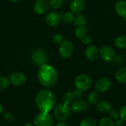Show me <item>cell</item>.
<instances>
[{
	"instance_id": "6da1fadb",
	"label": "cell",
	"mask_w": 126,
	"mask_h": 126,
	"mask_svg": "<svg viewBox=\"0 0 126 126\" xmlns=\"http://www.w3.org/2000/svg\"><path fill=\"white\" fill-rule=\"evenodd\" d=\"M35 102L41 113L48 114L55 106L56 99L55 95L51 91L43 89L37 94Z\"/></svg>"
},
{
	"instance_id": "52a82bcc",
	"label": "cell",
	"mask_w": 126,
	"mask_h": 126,
	"mask_svg": "<svg viewBox=\"0 0 126 126\" xmlns=\"http://www.w3.org/2000/svg\"><path fill=\"white\" fill-rule=\"evenodd\" d=\"M31 59L35 64L40 66L44 65L48 60L46 52L41 49L35 50L31 55Z\"/></svg>"
},
{
	"instance_id": "ac0fdd59",
	"label": "cell",
	"mask_w": 126,
	"mask_h": 126,
	"mask_svg": "<svg viewBox=\"0 0 126 126\" xmlns=\"http://www.w3.org/2000/svg\"><path fill=\"white\" fill-rule=\"evenodd\" d=\"M96 108L101 113H107L111 110V105L107 101L102 100L96 103Z\"/></svg>"
},
{
	"instance_id": "5b68a950",
	"label": "cell",
	"mask_w": 126,
	"mask_h": 126,
	"mask_svg": "<svg viewBox=\"0 0 126 126\" xmlns=\"http://www.w3.org/2000/svg\"><path fill=\"white\" fill-rule=\"evenodd\" d=\"M74 46L71 42L68 40L63 41L59 48V54L63 59H68L72 54Z\"/></svg>"
},
{
	"instance_id": "f35d334b",
	"label": "cell",
	"mask_w": 126,
	"mask_h": 126,
	"mask_svg": "<svg viewBox=\"0 0 126 126\" xmlns=\"http://www.w3.org/2000/svg\"><path fill=\"white\" fill-rule=\"evenodd\" d=\"M64 1H71V0H64Z\"/></svg>"
},
{
	"instance_id": "d4e9b609",
	"label": "cell",
	"mask_w": 126,
	"mask_h": 126,
	"mask_svg": "<svg viewBox=\"0 0 126 126\" xmlns=\"http://www.w3.org/2000/svg\"><path fill=\"white\" fill-rule=\"evenodd\" d=\"M100 126H116L113 119L111 118H102L100 122Z\"/></svg>"
},
{
	"instance_id": "ab89813d",
	"label": "cell",
	"mask_w": 126,
	"mask_h": 126,
	"mask_svg": "<svg viewBox=\"0 0 126 126\" xmlns=\"http://www.w3.org/2000/svg\"></svg>"
},
{
	"instance_id": "74e56055",
	"label": "cell",
	"mask_w": 126,
	"mask_h": 126,
	"mask_svg": "<svg viewBox=\"0 0 126 126\" xmlns=\"http://www.w3.org/2000/svg\"><path fill=\"white\" fill-rule=\"evenodd\" d=\"M2 105L0 104V114L2 113Z\"/></svg>"
},
{
	"instance_id": "d6a6232c",
	"label": "cell",
	"mask_w": 126,
	"mask_h": 126,
	"mask_svg": "<svg viewBox=\"0 0 126 126\" xmlns=\"http://www.w3.org/2000/svg\"><path fill=\"white\" fill-rule=\"evenodd\" d=\"M72 94L73 96H74V98H80V97L82 96V91L76 89L75 90H74V91H73V92H72Z\"/></svg>"
},
{
	"instance_id": "9a60e30c",
	"label": "cell",
	"mask_w": 126,
	"mask_h": 126,
	"mask_svg": "<svg viewBox=\"0 0 126 126\" xmlns=\"http://www.w3.org/2000/svg\"><path fill=\"white\" fill-rule=\"evenodd\" d=\"M85 7L84 0H72L70 4V9L74 14L80 13Z\"/></svg>"
},
{
	"instance_id": "4316f807",
	"label": "cell",
	"mask_w": 126,
	"mask_h": 126,
	"mask_svg": "<svg viewBox=\"0 0 126 126\" xmlns=\"http://www.w3.org/2000/svg\"><path fill=\"white\" fill-rule=\"evenodd\" d=\"M63 0H49V6L54 9H58L61 7L63 4Z\"/></svg>"
},
{
	"instance_id": "7a4b0ae2",
	"label": "cell",
	"mask_w": 126,
	"mask_h": 126,
	"mask_svg": "<svg viewBox=\"0 0 126 126\" xmlns=\"http://www.w3.org/2000/svg\"><path fill=\"white\" fill-rule=\"evenodd\" d=\"M37 78L40 83L46 88L53 87L58 79V73L53 66L42 65L37 73Z\"/></svg>"
},
{
	"instance_id": "f1b7e54d",
	"label": "cell",
	"mask_w": 126,
	"mask_h": 126,
	"mask_svg": "<svg viewBox=\"0 0 126 126\" xmlns=\"http://www.w3.org/2000/svg\"><path fill=\"white\" fill-rule=\"evenodd\" d=\"M53 41L56 44H61L63 42V36L61 34H59V33H57L55 34L53 36Z\"/></svg>"
},
{
	"instance_id": "30bf717a",
	"label": "cell",
	"mask_w": 126,
	"mask_h": 126,
	"mask_svg": "<svg viewBox=\"0 0 126 126\" xmlns=\"http://www.w3.org/2000/svg\"><path fill=\"white\" fill-rule=\"evenodd\" d=\"M63 17L59 12H53L48 14L46 17V22L51 27H56L61 23Z\"/></svg>"
},
{
	"instance_id": "e0dca14e",
	"label": "cell",
	"mask_w": 126,
	"mask_h": 126,
	"mask_svg": "<svg viewBox=\"0 0 126 126\" xmlns=\"http://www.w3.org/2000/svg\"><path fill=\"white\" fill-rule=\"evenodd\" d=\"M115 78L119 83L126 84V66H123L116 71Z\"/></svg>"
},
{
	"instance_id": "5bb4252c",
	"label": "cell",
	"mask_w": 126,
	"mask_h": 126,
	"mask_svg": "<svg viewBox=\"0 0 126 126\" xmlns=\"http://www.w3.org/2000/svg\"><path fill=\"white\" fill-rule=\"evenodd\" d=\"M88 107V102L84 99H78L71 103V109L75 113H80L85 110Z\"/></svg>"
},
{
	"instance_id": "83f0119b",
	"label": "cell",
	"mask_w": 126,
	"mask_h": 126,
	"mask_svg": "<svg viewBox=\"0 0 126 126\" xmlns=\"http://www.w3.org/2000/svg\"><path fill=\"white\" fill-rule=\"evenodd\" d=\"M74 96L72 94V93H70V92H67V93H66L64 96H63V103H65V104L67 105L71 104L73 102V101H74Z\"/></svg>"
},
{
	"instance_id": "ba28073f",
	"label": "cell",
	"mask_w": 126,
	"mask_h": 126,
	"mask_svg": "<svg viewBox=\"0 0 126 126\" xmlns=\"http://www.w3.org/2000/svg\"><path fill=\"white\" fill-rule=\"evenodd\" d=\"M111 87V81L107 78L100 79L95 84V88L98 93H105Z\"/></svg>"
},
{
	"instance_id": "d590c367",
	"label": "cell",
	"mask_w": 126,
	"mask_h": 126,
	"mask_svg": "<svg viewBox=\"0 0 126 126\" xmlns=\"http://www.w3.org/2000/svg\"><path fill=\"white\" fill-rule=\"evenodd\" d=\"M23 126H32V124H31V123H26V124H25V125Z\"/></svg>"
},
{
	"instance_id": "7402d4cb",
	"label": "cell",
	"mask_w": 126,
	"mask_h": 126,
	"mask_svg": "<svg viewBox=\"0 0 126 126\" xmlns=\"http://www.w3.org/2000/svg\"><path fill=\"white\" fill-rule=\"evenodd\" d=\"M87 32V28L85 26H82V27H79L76 28L75 31V34L77 38H82L85 35H86V33Z\"/></svg>"
},
{
	"instance_id": "f546056e",
	"label": "cell",
	"mask_w": 126,
	"mask_h": 126,
	"mask_svg": "<svg viewBox=\"0 0 126 126\" xmlns=\"http://www.w3.org/2000/svg\"><path fill=\"white\" fill-rule=\"evenodd\" d=\"M81 41L85 45H90L92 43L93 40L90 36L85 35L82 38H81Z\"/></svg>"
},
{
	"instance_id": "484cf974",
	"label": "cell",
	"mask_w": 126,
	"mask_h": 126,
	"mask_svg": "<svg viewBox=\"0 0 126 126\" xmlns=\"http://www.w3.org/2000/svg\"><path fill=\"white\" fill-rule=\"evenodd\" d=\"M10 81L6 76H0V90L6 89L9 87Z\"/></svg>"
},
{
	"instance_id": "9c48e42d",
	"label": "cell",
	"mask_w": 126,
	"mask_h": 126,
	"mask_svg": "<svg viewBox=\"0 0 126 126\" xmlns=\"http://www.w3.org/2000/svg\"><path fill=\"white\" fill-rule=\"evenodd\" d=\"M100 55L101 59L106 62H112L115 58V52L112 47L109 46H103L100 50Z\"/></svg>"
},
{
	"instance_id": "3957f363",
	"label": "cell",
	"mask_w": 126,
	"mask_h": 126,
	"mask_svg": "<svg viewBox=\"0 0 126 126\" xmlns=\"http://www.w3.org/2000/svg\"><path fill=\"white\" fill-rule=\"evenodd\" d=\"M71 112L69 105L65 103H59L55 107L54 109V117L60 121H64L69 117Z\"/></svg>"
},
{
	"instance_id": "4fadbf2b",
	"label": "cell",
	"mask_w": 126,
	"mask_h": 126,
	"mask_svg": "<svg viewBox=\"0 0 126 126\" xmlns=\"http://www.w3.org/2000/svg\"><path fill=\"white\" fill-rule=\"evenodd\" d=\"M49 9V4L46 0H37L33 6L35 12L38 15L45 14Z\"/></svg>"
},
{
	"instance_id": "8d00e7d4",
	"label": "cell",
	"mask_w": 126,
	"mask_h": 126,
	"mask_svg": "<svg viewBox=\"0 0 126 126\" xmlns=\"http://www.w3.org/2000/svg\"><path fill=\"white\" fill-rule=\"evenodd\" d=\"M9 1L11 2H17V1H19V0H9Z\"/></svg>"
},
{
	"instance_id": "277c9868",
	"label": "cell",
	"mask_w": 126,
	"mask_h": 126,
	"mask_svg": "<svg viewBox=\"0 0 126 126\" xmlns=\"http://www.w3.org/2000/svg\"><path fill=\"white\" fill-rule=\"evenodd\" d=\"M91 79L88 76L80 75L77 76L74 81V85L76 89L81 91H85L88 89L91 86Z\"/></svg>"
},
{
	"instance_id": "d6986e66",
	"label": "cell",
	"mask_w": 126,
	"mask_h": 126,
	"mask_svg": "<svg viewBox=\"0 0 126 126\" xmlns=\"http://www.w3.org/2000/svg\"><path fill=\"white\" fill-rule=\"evenodd\" d=\"M114 44L116 47L120 49H126V36H119L114 40Z\"/></svg>"
},
{
	"instance_id": "603a6c76",
	"label": "cell",
	"mask_w": 126,
	"mask_h": 126,
	"mask_svg": "<svg viewBox=\"0 0 126 126\" xmlns=\"http://www.w3.org/2000/svg\"><path fill=\"white\" fill-rule=\"evenodd\" d=\"M79 126H96V122L93 118H87L81 121Z\"/></svg>"
},
{
	"instance_id": "4dcf8cb0",
	"label": "cell",
	"mask_w": 126,
	"mask_h": 126,
	"mask_svg": "<svg viewBox=\"0 0 126 126\" xmlns=\"http://www.w3.org/2000/svg\"><path fill=\"white\" fill-rule=\"evenodd\" d=\"M119 114L120 118L123 121H126V106H123L122 107H121L119 112Z\"/></svg>"
},
{
	"instance_id": "8fae6325",
	"label": "cell",
	"mask_w": 126,
	"mask_h": 126,
	"mask_svg": "<svg viewBox=\"0 0 126 126\" xmlns=\"http://www.w3.org/2000/svg\"><path fill=\"white\" fill-rule=\"evenodd\" d=\"M26 76L21 72H16L10 76L9 81L12 85L16 86H21L24 84L26 82Z\"/></svg>"
},
{
	"instance_id": "cb8c5ba5",
	"label": "cell",
	"mask_w": 126,
	"mask_h": 126,
	"mask_svg": "<svg viewBox=\"0 0 126 126\" xmlns=\"http://www.w3.org/2000/svg\"><path fill=\"white\" fill-rule=\"evenodd\" d=\"M74 16L72 12H67L63 16V21L66 24H70L74 20Z\"/></svg>"
},
{
	"instance_id": "e575fe53",
	"label": "cell",
	"mask_w": 126,
	"mask_h": 126,
	"mask_svg": "<svg viewBox=\"0 0 126 126\" xmlns=\"http://www.w3.org/2000/svg\"><path fill=\"white\" fill-rule=\"evenodd\" d=\"M56 126H67V124L65 123V122L61 121V122H59L58 124H57Z\"/></svg>"
},
{
	"instance_id": "836d02e7",
	"label": "cell",
	"mask_w": 126,
	"mask_h": 126,
	"mask_svg": "<svg viewBox=\"0 0 126 126\" xmlns=\"http://www.w3.org/2000/svg\"><path fill=\"white\" fill-rule=\"evenodd\" d=\"M123 121L122 119L121 118H117L116 119V121H115V126H122V124H123Z\"/></svg>"
},
{
	"instance_id": "ffe728a7",
	"label": "cell",
	"mask_w": 126,
	"mask_h": 126,
	"mask_svg": "<svg viewBox=\"0 0 126 126\" xmlns=\"http://www.w3.org/2000/svg\"><path fill=\"white\" fill-rule=\"evenodd\" d=\"M74 25L77 27H82V26H85L86 23V17L82 14H78L77 15L76 17L74 18Z\"/></svg>"
},
{
	"instance_id": "7c38bea8",
	"label": "cell",
	"mask_w": 126,
	"mask_h": 126,
	"mask_svg": "<svg viewBox=\"0 0 126 126\" xmlns=\"http://www.w3.org/2000/svg\"><path fill=\"white\" fill-rule=\"evenodd\" d=\"M86 57L90 61H96L100 56V51L95 45H89L85 50Z\"/></svg>"
},
{
	"instance_id": "44dd1931",
	"label": "cell",
	"mask_w": 126,
	"mask_h": 126,
	"mask_svg": "<svg viewBox=\"0 0 126 126\" xmlns=\"http://www.w3.org/2000/svg\"><path fill=\"white\" fill-rule=\"evenodd\" d=\"M99 98H100V96H99L98 93L97 92L93 91L90 92L88 95V102L91 105H95L99 102Z\"/></svg>"
},
{
	"instance_id": "1f68e13d",
	"label": "cell",
	"mask_w": 126,
	"mask_h": 126,
	"mask_svg": "<svg viewBox=\"0 0 126 126\" xmlns=\"http://www.w3.org/2000/svg\"><path fill=\"white\" fill-rule=\"evenodd\" d=\"M109 116L112 119H117L119 116V114L117 111L115 110H111L109 111Z\"/></svg>"
},
{
	"instance_id": "8992f818",
	"label": "cell",
	"mask_w": 126,
	"mask_h": 126,
	"mask_svg": "<svg viewBox=\"0 0 126 126\" xmlns=\"http://www.w3.org/2000/svg\"><path fill=\"white\" fill-rule=\"evenodd\" d=\"M35 126H53V118L48 114L40 113L34 119Z\"/></svg>"
},
{
	"instance_id": "2e32d148",
	"label": "cell",
	"mask_w": 126,
	"mask_h": 126,
	"mask_svg": "<svg viewBox=\"0 0 126 126\" xmlns=\"http://www.w3.org/2000/svg\"><path fill=\"white\" fill-rule=\"evenodd\" d=\"M115 11L118 16L122 17H126V1L121 0L116 2L115 5Z\"/></svg>"
}]
</instances>
